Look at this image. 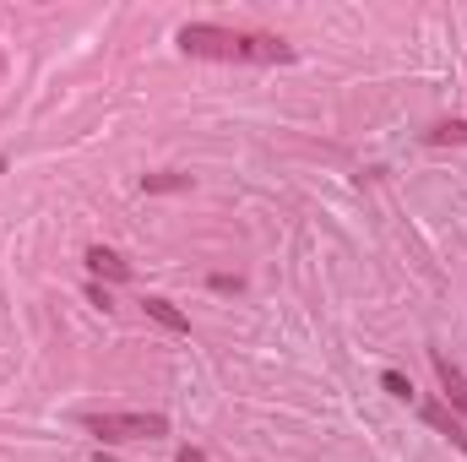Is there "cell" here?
Here are the masks:
<instances>
[{"label": "cell", "instance_id": "6da1fadb", "mask_svg": "<svg viewBox=\"0 0 467 462\" xmlns=\"http://www.w3.org/2000/svg\"><path fill=\"white\" fill-rule=\"evenodd\" d=\"M180 55L191 60H223V66H294L299 49L261 27H223V22H185L174 33Z\"/></svg>", "mask_w": 467, "mask_h": 462}, {"label": "cell", "instance_id": "7a4b0ae2", "mask_svg": "<svg viewBox=\"0 0 467 462\" xmlns=\"http://www.w3.org/2000/svg\"><path fill=\"white\" fill-rule=\"evenodd\" d=\"M82 430L99 436L104 446H136V441L169 436V419L163 414H82Z\"/></svg>", "mask_w": 467, "mask_h": 462}, {"label": "cell", "instance_id": "3957f363", "mask_svg": "<svg viewBox=\"0 0 467 462\" xmlns=\"http://www.w3.org/2000/svg\"><path fill=\"white\" fill-rule=\"evenodd\" d=\"M430 364H435V381H441V403L467 425V370L457 359H446L441 348H430Z\"/></svg>", "mask_w": 467, "mask_h": 462}, {"label": "cell", "instance_id": "277c9868", "mask_svg": "<svg viewBox=\"0 0 467 462\" xmlns=\"http://www.w3.org/2000/svg\"><path fill=\"white\" fill-rule=\"evenodd\" d=\"M419 419H424V425H430L435 436H446V441H451V446H457V452L467 457V425L457 419V414H451V408H446V403H441V397L419 403Z\"/></svg>", "mask_w": 467, "mask_h": 462}, {"label": "cell", "instance_id": "5b68a950", "mask_svg": "<svg viewBox=\"0 0 467 462\" xmlns=\"http://www.w3.org/2000/svg\"><path fill=\"white\" fill-rule=\"evenodd\" d=\"M88 272H93V283H130V261L109 250V245H88Z\"/></svg>", "mask_w": 467, "mask_h": 462}, {"label": "cell", "instance_id": "8992f818", "mask_svg": "<svg viewBox=\"0 0 467 462\" xmlns=\"http://www.w3.org/2000/svg\"><path fill=\"white\" fill-rule=\"evenodd\" d=\"M141 310H147L163 332H191V316H185L174 299H163V294H147V299H141Z\"/></svg>", "mask_w": 467, "mask_h": 462}, {"label": "cell", "instance_id": "52a82bcc", "mask_svg": "<svg viewBox=\"0 0 467 462\" xmlns=\"http://www.w3.org/2000/svg\"><path fill=\"white\" fill-rule=\"evenodd\" d=\"M424 142H430V147H451V142L467 147V120H441V125H430Z\"/></svg>", "mask_w": 467, "mask_h": 462}, {"label": "cell", "instance_id": "ba28073f", "mask_svg": "<svg viewBox=\"0 0 467 462\" xmlns=\"http://www.w3.org/2000/svg\"><path fill=\"white\" fill-rule=\"evenodd\" d=\"M141 191H191V174H174V169L169 174H147Z\"/></svg>", "mask_w": 467, "mask_h": 462}, {"label": "cell", "instance_id": "9c48e42d", "mask_svg": "<svg viewBox=\"0 0 467 462\" xmlns=\"http://www.w3.org/2000/svg\"><path fill=\"white\" fill-rule=\"evenodd\" d=\"M380 386H386V392H391L397 403H408V397H413V381H408L402 370H386V375H380Z\"/></svg>", "mask_w": 467, "mask_h": 462}, {"label": "cell", "instance_id": "30bf717a", "mask_svg": "<svg viewBox=\"0 0 467 462\" xmlns=\"http://www.w3.org/2000/svg\"><path fill=\"white\" fill-rule=\"evenodd\" d=\"M88 299H93L99 310H115V299H109V289H104V283H88Z\"/></svg>", "mask_w": 467, "mask_h": 462}, {"label": "cell", "instance_id": "8fae6325", "mask_svg": "<svg viewBox=\"0 0 467 462\" xmlns=\"http://www.w3.org/2000/svg\"><path fill=\"white\" fill-rule=\"evenodd\" d=\"M174 462H207V457H202L196 446H180V457H174Z\"/></svg>", "mask_w": 467, "mask_h": 462}, {"label": "cell", "instance_id": "7c38bea8", "mask_svg": "<svg viewBox=\"0 0 467 462\" xmlns=\"http://www.w3.org/2000/svg\"><path fill=\"white\" fill-rule=\"evenodd\" d=\"M0 174H5V158H0Z\"/></svg>", "mask_w": 467, "mask_h": 462}]
</instances>
